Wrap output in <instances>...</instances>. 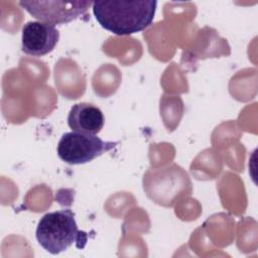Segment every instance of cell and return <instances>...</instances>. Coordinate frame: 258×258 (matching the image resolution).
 <instances>
[{
  "instance_id": "obj_1",
  "label": "cell",
  "mask_w": 258,
  "mask_h": 258,
  "mask_svg": "<svg viewBox=\"0 0 258 258\" xmlns=\"http://www.w3.org/2000/svg\"><path fill=\"white\" fill-rule=\"evenodd\" d=\"M154 0H111L93 2V13L99 24L116 35H130L147 28L153 21Z\"/></svg>"
},
{
  "instance_id": "obj_2",
  "label": "cell",
  "mask_w": 258,
  "mask_h": 258,
  "mask_svg": "<svg viewBox=\"0 0 258 258\" xmlns=\"http://www.w3.org/2000/svg\"><path fill=\"white\" fill-rule=\"evenodd\" d=\"M35 237L39 245L52 255L68 250L73 244L83 249L88 241V234L79 230L75 213L70 209L45 214L38 222Z\"/></svg>"
},
{
  "instance_id": "obj_3",
  "label": "cell",
  "mask_w": 258,
  "mask_h": 258,
  "mask_svg": "<svg viewBox=\"0 0 258 258\" xmlns=\"http://www.w3.org/2000/svg\"><path fill=\"white\" fill-rule=\"evenodd\" d=\"M119 142L104 141L97 135L79 132L62 134L57 143V155L68 164H84L114 148Z\"/></svg>"
},
{
  "instance_id": "obj_4",
  "label": "cell",
  "mask_w": 258,
  "mask_h": 258,
  "mask_svg": "<svg viewBox=\"0 0 258 258\" xmlns=\"http://www.w3.org/2000/svg\"><path fill=\"white\" fill-rule=\"evenodd\" d=\"M19 5L39 21L55 25L69 23L84 15L89 7L93 6V2L80 0H32L20 1Z\"/></svg>"
},
{
  "instance_id": "obj_5",
  "label": "cell",
  "mask_w": 258,
  "mask_h": 258,
  "mask_svg": "<svg viewBox=\"0 0 258 258\" xmlns=\"http://www.w3.org/2000/svg\"><path fill=\"white\" fill-rule=\"evenodd\" d=\"M59 39L55 25L41 21H28L22 27V51L32 56H42L52 51Z\"/></svg>"
},
{
  "instance_id": "obj_6",
  "label": "cell",
  "mask_w": 258,
  "mask_h": 258,
  "mask_svg": "<svg viewBox=\"0 0 258 258\" xmlns=\"http://www.w3.org/2000/svg\"><path fill=\"white\" fill-rule=\"evenodd\" d=\"M105 118L102 111L90 103L73 105L68 115V125L72 131L85 134H98L104 126Z\"/></svg>"
}]
</instances>
